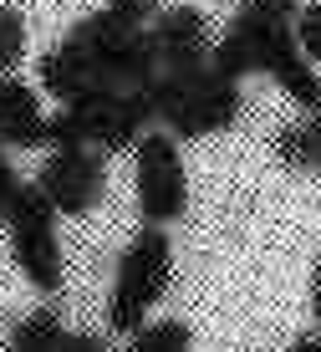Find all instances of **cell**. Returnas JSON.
<instances>
[{
	"label": "cell",
	"mask_w": 321,
	"mask_h": 352,
	"mask_svg": "<svg viewBox=\"0 0 321 352\" xmlns=\"http://www.w3.org/2000/svg\"><path fill=\"white\" fill-rule=\"evenodd\" d=\"M174 286V245H168V230L143 225L128 240V250L118 256V281L107 296V327L122 337H133L148 322V311L168 296Z\"/></svg>",
	"instance_id": "6da1fadb"
},
{
	"label": "cell",
	"mask_w": 321,
	"mask_h": 352,
	"mask_svg": "<svg viewBox=\"0 0 321 352\" xmlns=\"http://www.w3.org/2000/svg\"><path fill=\"white\" fill-rule=\"evenodd\" d=\"M67 41L87 56L92 77L107 82V87H118V92H138V87H148V82L158 77L153 36L138 31V26H122L118 16H107V10L82 16L77 26L67 31Z\"/></svg>",
	"instance_id": "7a4b0ae2"
},
{
	"label": "cell",
	"mask_w": 321,
	"mask_h": 352,
	"mask_svg": "<svg viewBox=\"0 0 321 352\" xmlns=\"http://www.w3.org/2000/svg\"><path fill=\"white\" fill-rule=\"evenodd\" d=\"M133 179H138V214L143 225L168 230L189 210V174H184L179 143L168 133H143L133 143Z\"/></svg>",
	"instance_id": "3957f363"
},
{
	"label": "cell",
	"mask_w": 321,
	"mask_h": 352,
	"mask_svg": "<svg viewBox=\"0 0 321 352\" xmlns=\"http://www.w3.org/2000/svg\"><path fill=\"white\" fill-rule=\"evenodd\" d=\"M10 256H16L21 276L46 291V296H56L61 291V240H56V210L41 199V189L26 184L21 194L16 214H10Z\"/></svg>",
	"instance_id": "277c9868"
},
{
	"label": "cell",
	"mask_w": 321,
	"mask_h": 352,
	"mask_svg": "<svg viewBox=\"0 0 321 352\" xmlns=\"http://www.w3.org/2000/svg\"><path fill=\"white\" fill-rule=\"evenodd\" d=\"M36 189L56 214H87L102 204L107 159L97 148H52L36 168Z\"/></svg>",
	"instance_id": "5b68a950"
},
{
	"label": "cell",
	"mask_w": 321,
	"mask_h": 352,
	"mask_svg": "<svg viewBox=\"0 0 321 352\" xmlns=\"http://www.w3.org/2000/svg\"><path fill=\"white\" fill-rule=\"evenodd\" d=\"M240 107H245V97L234 82L225 77H214V72H199V77L184 87L179 97V107L168 113V138H209V133H225L234 118H240Z\"/></svg>",
	"instance_id": "8992f818"
},
{
	"label": "cell",
	"mask_w": 321,
	"mask_h": 352,
	"mask_svg": "<svg viewBox=\"0 0 321 352\" xmlns=\"http://www.w3.org/2000/svg\"><path fill=\"white\" fill-rule=\"evenodd\" d=\"M153 46H158V72L194 77L209 67V21L199 6H174L153 16Z\"/></svg>",
	"instance_id": "52a82bcc"
},
{
	"label": "cell",
	"mask_w": 321,
	"mask_h": 352,
	"mask_svg": "<svg viewBox=\"0 0 321 352\" xmlns=\"http://www.w3.org/2000/svg\"><path fill=\"white\" fill-rule=\"evenodd\" d=\"M255 72H265L301 113H321V77L311 72V62L296 52L291 31H276V36H265V41L255 46Z\"/></svg>",
	"instance_id": "ba28073f"
},
{
	"label": "cell",
	"mask_w": 321,
	"mask_h": 352,
	"mask_svg": "<svg viewBox=\"0 0 321 352\" xmlns=\"http://www.w3.org/2000/svg\"><path fill=\"white\" fill-rule=\"evenodd\" d=\"M0 148H46L41 97L21 77H0Z\"/></svg>",
	"instance_id": "9c48e42d"
},
{
	"label": "cell",
	"mask_w": 321,
	"mask_h": 352,
	"mask_svg": "<svg viewBox=\"0 0 321 352\" xmlns=\"http://www.w3.org/2000/svg\"><path fill=\"white\" fill-rule=\"evenodd\" d=\"M36 77H41L46 97H56L61 107L77 102V97H82V92H92V87H107V82H97V77H92L87 56H82L71 41H61V46H52V52H41V62H36Z\"/></svg>",
	"instance_id": "30bf717a"
},
{
	"label": "cell",
	"mask_w": 321,
	"mask_h": 352,
	"mask_svg": "<svg viewBox=\"0 0 321 352\" xmlns=\"http://www.w3.org/2000/svg\"><path fill=\"white\" fill-rule=\"evenodd\" d=\"M5 352H71V332L52 307H41L5 332Z\"/></svg>",
	"instance_id": "8fae6325"
},
{
	"label": "cell",
	"mask_w": 321,
	"mask_h": 352,
	"mask_svg": "<svg viewBox=\"0 0 321 352\" xmlns=\"http://www.w3.org/2000/svg\"><path fill=\"white\" fill-rule=\"evenodd\" d=\"M189 347H194L189 322L164 317V322H143L138 332L128 337V347H122V352H189Z\"/></svg>",
	"instance_id": "7c38bea8"
},
{
	"label": "cell",
	"mask_w": 321,
	"mask_h": 352,
	"mask_svg": "<svg viewBox=\"0 0 321 352\" xmlns=\"http://www.w3.org/2000/svg\"><path fill=\"white\" fill-rule=\"evenodd\" d=\"M21 56H26V16L0 6V77H10L21 67Z\"/></svg>",
	"instance_id": "4fadbf2b"
},
{
	"label": "cell",
	"mask_w": 321,
	"mask_h": 352,
	"mask_svg": "<svg viewBox=\"0 0 321 352\" xmlns=\"http://www.w3.org/2000/svg\"><path fill=\"white\" fill-rule=\"evenodd\" d=\"M291 41H296V52L306 56V62H321V0H306L301 10H296V21H291Z\"/></svg>",
	"instance_id": "5bb4252c"
},
{
	"label": "cell",
	"mask_w": 321,
	"mask_h": 352,
	"mask_svg": "<svg viewBox=\"0 0 321 352\" xmlns=\"http://www.w3.org/2000/svg\"><path fill=\"white\" fill-rule=\"evenodd\" d=\"M276 153H280V164H286V168H296V174H301V168H311V153H306L301 123H286V128L276 133Z\"/></svg>",
	"instance_id": "9a60e30c"
},
{
	"label": "cell",
	"mask_w": 321,
	"mask_h": 352,
	"mask_svg": "<svg viewBox=\"0 0 321 352\" xmlns=\"http://www.w3.org/2000/svg\"><path fill=\"white\" fill-rule=\"evenodd\" d=\"M21 194H26V179L10 168V159L0 153V225H10V214H16Z\"/></svg>",
	"instance_id": "2e32d148"
},
{
	"label": "cell",
	"mask_w": 321,
	"mask_h": 352,
	"mask_svg": "<svg viewBox=\"0 0 321 352\" xmlns=\"http://www.w3.org/2000/svg\"><path fill=\"white\" fill-rule=\"evenodd\" d=\"M102 10H107V16H118L122 26H138V31H143L148 21L158 16V0H107Z\"/></svg>",
	"instance_id": "e0dca14e"
},
{
	"label": "cell",
	"mask_w": 321,
	"mask_h": 352,
	"mask_svg": "<svg viewBox=\"0 0 321 352\" xmlns=\"http://www.w3.org/2000/svg\"><path fill=\"white\" fill-rule=\"evenodd\" d=\"M301 133H306V153H311V168L321 174V113H306V118H301Z\"/></svg>",
	"instance_id": "ac0fdd59"
},
{
	"label": "cell",
	"mask_w": 321,
	"mask_h": 352,
	"mask_svg": "<svg viewBox=\"0 0 321 352\" xmlns=\"http://www.w3.org/2000/svg\"><path fill=\"white\" fill-rule=\"evenodd\" d=\"M71 352H113V347H107V337H97V332H71Z\"/></svg>",
	"instance_id": "d6986e66"
},
{
	"label": "cell",
	"mask_w": 321,
	"mask_h": 352,
	"mask_svg": "<svg viewBox=\"0 0 321 352\" xmlns=\"http://www.w3.org/2000/svg\"><path fill=\"white\" fill-rule=\"evenodd\" d=\"M286 352H321V337H316V332H306V337H296Z\"/></svg>",
	"instance_id": "ffe728a7"
},
{
	"label": "cell",
	"mask_w": 321,
	"mask_h": 352,
	"mask_svg": "<svg viewBox=\"0 0 321 352\" xmlns=\"http://www.w3.org/2000/svg\"><path fill=\"white\" fill-rule=\"evenodd\" d=\"M311 317L321 322V261H316V276H311Z\"/></svg>",
	"instance_id": "44dd1931"
},
{
	"label": "cell",
	"mask_w": 321,
	"mask_h": 352,
	"mask_svg": "<svg viewBox=\"0 0 321 352\" xmlns=\"http://www.w3.org/2000/svg\"><path fill=\"white\" fill-rule=\"evenodd\" d=\"M189 6H194V0H189Z\"/></svg>",
	"instance_id": "7402d4cb"
},
{
	"label": "cell",
	"mask_w": 321,
	"mask_h": 352,
	"mask_svg": "<svg viewBox=\"0 0 321 352\" xmlns=\"http://www.w3.org/2000/svg\"><path fill=\"white\" fill-rule=\"evenodd\" d=\"M0 153H5V148H0Z\"/></svg>",
	"instance_id": "603a6c76"
}]
</instances>
